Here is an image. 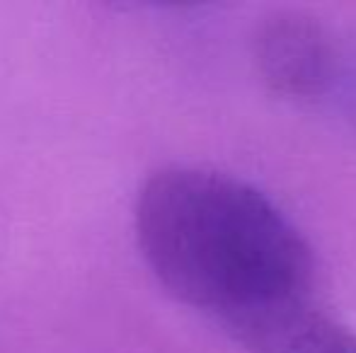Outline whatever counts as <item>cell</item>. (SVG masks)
I'll list each match as a JSON object with an SVG mask.
<instances>
[{
  "instance_id": "cell-3",
  "label": "cell",
  "mask_w": 356,
  "mask_h": 353,
  "mask_svg": "<svg viewBox=\"0 0 356 353\" xmlns=\"http://www.w3.org/2000/svg\"><path fill=\"white\" fill-rule=\"evenodd\" d=\"M330 42L315 19L284 12L257 34V66L264 83L284 97L318 94L330 78Z\"/></svg>"
},
{
  "instance_id": "cell-2",
  "label": "cell",
  "mask_w": 356,
  "mask_h": 353,
  "mask_svg": "<svg viewBox=\"0 0 356 353\" xmlns=\"http://www.w3.org/2000/svg\"><path fill=\"white\" fill-rule=\"evenodd\" d=\"M223 329L248 353H356V334L310 295L289 298L230 320Z\"/></svg>"
},
{
  "instance_id": "cell-1",
  "label": "cell",
  "mask_w": 356,
  "mask_h": 353,
  "mask_svg": "<svg viewBox=\"0 0 356 353\" xmlns=\"http://www.w3.org/2000/svg\"><path fill=\"white\" fill-rule=\"evenodd\" d=\"M136 240L153 276L220 327L310 295L313 255L300 230L252 184L204 167H165L136 201Z\"/></svg>"
}]
</instances>
